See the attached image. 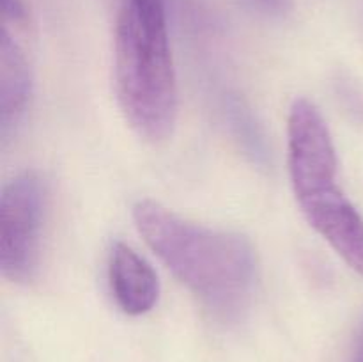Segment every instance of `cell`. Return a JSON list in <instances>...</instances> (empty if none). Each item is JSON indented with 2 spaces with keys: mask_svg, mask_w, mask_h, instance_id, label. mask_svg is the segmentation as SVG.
I'll use <instances>...</instances> for the list:
<instances>
[{
  "mask_svg": "<svg viewBox=\"0 0 363 362\" xmlns=\"http://www.w3.org/2000/svg\"><path fill=\"white\" fill-rule=\"evenodd\" d=\"M117 99L142 138L162 142L177 119L165 0H123L116 25Z\"/></svg>",
  "mask_w": 363,
  "mask_h": 362,
  "instance_id": "obj_2",
  "label": "cell"
},
{
  "mask_svg": "<svg viewBox=\"0 0 363 362\" xmlns=\"http://www.w3.org/2000/svg\"><path fill=\"white\" fill-rule=\"evenodd\" d=\"M108 283L116 304L130 316L145 314L158 302L160 280L155 268L123 241L110 252Z\"/></svg>",
  "mask_w": 363,
  "mask_h": 362,
  "instance_id": "obj_5",
  "label": "cell"
},
{
  "mask_svg": "<svg viewBox=\"0 0 363 362\" xmlns=\"http://www.w3.org/2000/svg\"><path fill=\"white\" fill-rule=\"evenodd\" d=\"M4 23L23 25L27 20V9L21 0H2Z\"/></svg>",
  "mask_w": 363,
  "mask_h": 362,
  "instance_id": "obj_7",
  "label": "cell"
},
{
  "mask_svg": "<svg viewBox=\"0 0 363 362\" xmlns=\"http://www.w3.org/2000/svg\"><path fill=\"white\" fill-rule=\"evenodd\" d=\"M133 220L151 251L206 307L218 316L245 307L257 272L247 238L190 222L152 199L133 206Z\"/></svg>",
  "mask_w": 363,
  "mask_h": 362,
  "instance_id": "obj_1",
  "label": "cell"
},
{
  "mask_svg": "<svg viewBox=\"0 0 363 362\" xmlns=\"http://www.w3.org/2000/svg\"><path fill=\"white\" fill-rule=\"evenodd\" d=\"M307 222L363 277V216L339 185L296 199Z\"/></svg>",
  "mask_w": 363,
  "mask_h": 362,
  "instance_id": "obj_4",
  "label": "cell"
},
{
  "mask_svg": "<svg viewBox=\"0 0 363 362\" xmlns=\"http://www.w3.org/2000/svg\"><path fill=\"white\" fill-rule=\"evenodd\" d=\"M32 98V73L23 48L9 28L0 34V137L6 142L20 126Z\"/></svg>",
  "mask_w": 363,
  "mask_h": 362,
  "instance_id": "obj_6",
  "label": "cell"
},
{
  "mask_svg": "<svg viewBox=\"0 0 363 362\" xmlns=\"http://www.w3.org/2000/svg\"><path fill=\"white\" fill-rule=\"evenodd\" d=\"M46 188L41 176L25 170L0 194V272L7 280H30L38 268Z\"/></svg>",
  "mask_w": 363,
  "mask_h": 362,
  "instance_id": "obj_3",
  "label": "cell"
},
{
  "mask_svg": "<svg viewBox=\"0 0 363 362\" xmlns=\"http://www.w3.org/2000/svg\"><path fill=\"white\" fill-rule=\"evenodd\" d=\"M353 362H363V329L360 330V334H358L357 344H354Z\"/></svg>",
  "mask_w": 363,
  "mask_h": 362,
  "instance_id": "obj_9",
  "label": "cell"
},
{
  "mask_svg": "<svg viewBox=\"0 0 363 362\" xmlns=\"http://www.w3.org/2000/svg\"><path fill=\"white\" fill-rule=\"evenodd\" d=\"M245 2L254 7V9H257L259 13L275 16V14H282L286 11L289 0H245Z\"/></svg>",
  "mask_w": 363,
  "mask_h": 362,
  "instance_id": "obj_8",
  "label": "cell"
}]
</instances>
